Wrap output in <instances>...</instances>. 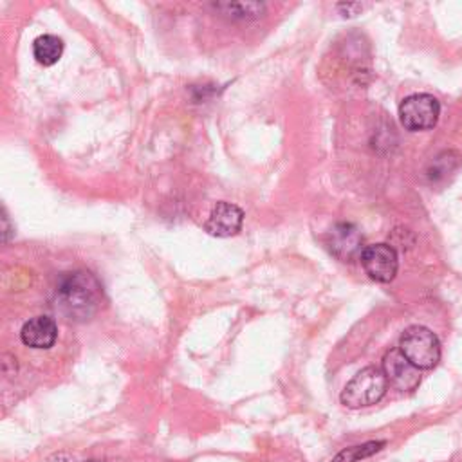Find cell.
<instances>
[{
    "label": "cell",
    "instance_id": "obj_7",
    "mask_svg": "<svg viewBox=\"0 0 462 462\" xmlns=\"http://www.w3.org/2000/svg\"><path fill=\"white\" fill-rule=\"evenodd\" d=\"M383 374L395 390L399 392H413L420 384V372L413 366L399 348H392L386 352L383 359Z\"/></svg>",
    "mask_w": 462,
    "mask_h": 462
},
{
    "label": "cell",
    "instance_id": "obj_2",
    "mask_svg": "<svg viewBox=\"0 0 462 462\" xmlns=\"http://www.w3.org/2000/svg\"><path fill=\"white\" fill-rule=\"evenodd\" d=\"M388 381L377 366H366L359 370L343 388L341 402L346 408H365L375 404L386 393Z\"/></svg>",
    "mask_w": 462,
    "mask_h": 462
},
{
    "label": "cell",
    "instance_id": "obj_9",
    "mask_svg": "<svg viewBox=\"0 0 462 462\" xmlns=\"http://www.w3.org/2000/svg\"><path fill=\"white\" fill-rule=\"evenodd\" d=\"M58 337V327L49 316H34L23 323L20 339L31 348H51Z\"/></svg>",
    "mask_w": 462,
    "mask_h": 462
},
{
    "label": "cell",
    "instance_id": "obj_8",
    "mask_svg": "<svg viewBox=\"0 0 462 462\" xmlns=\"http://www.w3.org/2000/svg\"><path fill=\"white\" fill-rule=\"evenodd\" d=\"M242 222H244V211L238 206L222 200L211 208V213L204 224V229L211 236L227 238L240 231Z\"/></svg>",
    "mask_w": 462,
    "mask_h": 462
},
{
    "label": "cell",
    "instance_id": "obj_12",
    "mask_svg": "<svg viewBox=\"0 0 462 462\" xmlns=\"http://www.w3.org/2000/svg\"><path fill=\"white\" fill-rule=\"evenodd\" d=\"M88 462H97V460H88Z\"/></svg>",
    "mask_w": 462,
    "mask_h": 462
},
{
    "label": "cell",
    "instance_id": "obj_10",
    "mask_svg": "<svg viewBox=\"0 0 462 462\" xmlns=\"http://www.w3.org/2000/svg\"><path fill=\"white\" fill-rule=\"evenodd\" d=\"M61 54H63V40L58 38L56 34H42L32 42V56L43 67H51L58 63Z\"/></svg>",
    "mask_w": 462,
    "mask_h": 462
},
{
    "label": "cell",
    "instance_id": "obj_5",
    "mask_svg": "<svg viewBox=\"0 0 462 462\" xmlns=\"http://www.w3.org/2000/svg\"><path fill=\"white\" fill-rule=\"evenodd\" d=\"M325 244L328 251L341 262H356L361 258L363 249L366 247L363 242L361 231L350 222H337L327 231Z\"/></svg>",
    "mask_w": 462,
    "mask_h": 462
},
{
    "label": "cell",
    "instance_id": "obj_4",
    "mask_svg": "<svg viewBox=\"0 0 462 462\" xmlns=\"http://www.w3.org/2000/svg\"><path fill=\"white\" fill-rule=\"evenodd\" d=\"M440 103L431 94H411L399 105L401 125L410 132L430 130L437 125Z\"/></svg>",
    "mask_w": 462,
    "mask_h": 462
},
{
    "label": "cell",
    "instance_id": "obj_11",
    "mask_svg": "<svg viewBox=\"0 0 462 462\" xmlns=\"http://www.w3.org/2000/svg\"><path fill=\"white\" fill-rule=\"evenodd\" d=\"M383 446H384L383 440H370V442H365V444H357V446L341 449L332 458V462H359L361 458H366V457L377 453Z\"/></svg>",
    "mask_w": 462,
    "mask_h": 462
},
{
    "label": "cell",
    "instance_id": "obj_6",
    "mask_svg": "<svg viewBox=\"0 0 462 462\" xmlns=\"http://www.w3.org/2000/svg\"><path fill=\"white\" fill-rule=\"evenodd\" d=\"M359 262H361L365 273L379 283L392 282L397 274V269H399L397 253L388 244L366 245L361 253Z\"/></svg>",
    "mask_w": 462,
    "mask_h": 462
},
{
    "label": "cell",
    "instance_id": "obj_1",
    "mask_svg": "<svg viewBox=\"0 0 462 462\" xmlns=\"http://www.w3.org/2000/svg\"><path fill=\"white\" fill-rule=\"evenodd\" d=\"M103 305V287L90 271L65 273L56 283V309L70 321L90 319Z\"/></svg>",
    "mask_w": 462,
    "mask_h": 462
},
{
    "label": "cell",
    "instance_id": "obj_3",
    "mask_svg": "<svg viewBox=\"0 0 462 462\" xmlns=\"http://www.w3.org/2000/svg\"><path fill=\"white\" fill-rule=\"evenodd\" d=\"M399 350L419 370H430L440 361V343L437 336L420 325H411L402 332Z\"/></svg>",
    "mask_w": 462,
    "mask_h": 462
}]
</instances>
